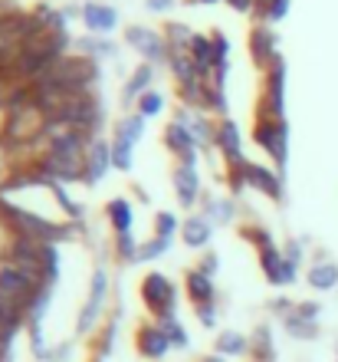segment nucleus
<instances>
[{"label": "nucleus", "instance_id": "cd10ccee", "mask_svg": "<svg viewBox=\"0 0 338 362\" xmlns=\"http://www.w3.org/2000/svg\"><path fill=\"white\" fill-rule=\"evenodd\" d=\"M250 353L256 362H272V329L266 323H260L256 333L250 336Z\"/></svg>", "mask_w": 338, "mask_h": 362}, {"label": "nucleus", "instance_id": "6e6552de", "mask_svg": "<svg viewBox=\"0 0 338 362\" xmlns=\"http://www.w3.org/2000/svg\"><path fill=\"white\" fill-rule=\"evenodd\" d=\"M260 264H263V274H266V280H270L272 286L292 284L296 274H299V264H292V260L286 257L276 244H270V247L260 250Z\"/></svg>", "mask_w": 338, "mask_h": 362}, {"label": "nucleus", "instance_id": "bb28decb", "mask_svg": "<svg viewBox=\"0 0 338 362\" xmlns=\"http://www.w3.org/2000/svg\"><path fill=\"white\" fill-rule=\"evenodd\" d=\"M214 349L220 356H243V353H250V339L243 333H236V329H224V333L217 336Z\"/></svg>", "mask_w": 338, "mask_h": 362}, {"label": "nucleus", "instance_id": "79ce46f5", "mask_svg": "<svg viewBox=\"0 0 338 362\" xmlns=\"http://www.w3.org/2000/svg\"><path fill=\"white\" fill-rule=\"evenodd\" d=\"M240 234H243V240H253L256 250H263V247H270L272 244V238H270V230L266 228H243Z\"/></svg>", "mask_w": 338, "mask_h": 362}, {"label": "nucleus", "instance_id": "f3484780", "mask_svg": "<svg viewBox=\"0 0 338 362\" xmlns=\"http://www.w3.org/2000/svg\"><path fill=\"white\" fill-rule=\"evenodd\" d=\"M184 286H188V296L194 300V306L217 303L214 280H210V276H207L200 267H194V270H188V274H184Z\"/></svg>", "mask_w": 338, "mask_h": 362}, {"label": "nucleus", "instance_id": "0eeeda50", "mask_svg": "<svg viewBox=\"0 0 338 362\" xmlns=\"http://www.w3.org/2000/svg\"><path fill=\"white\" fill-rule=\"evenodd\" d=\"M105 296H109V274H105V270L99 267V270L92 274V286H89V300H85V306L79 310V323H76V329H79V333H89V329H95V323H99V316H102Z\"/></svg>", "mask_w": 338, "mask_h": 362}, {"label": "nucleus", "instance_id": "3c124183", "mask_svg": "<svg viewBox=\"0 0 338 362\" xmlns=\"http://www.w3.org/2000/svg\"><path fill=\"white\" fill-rule=\"evenodd\" d=\"M171 7H174V0H148V10H155V13H164Z\"/></svg>", "mask_w": 338, "mask_h": 362}, {"label": "nucleus", "instance_id": "4c0bfd02", "mask_svg": "<svg viewBox=\"0 0 338 362\" xmlns=\"http://www.w3.org/2000/svg\"><path fill=\"white\" fill-rule=\"evenodd\" d=\"M161 109H164V95L155 93V89H148V93L138 99V115H145V119H151V115H158Z\"/></svg>", "mask_w": 338, "mask_h": 362}, {"label": "nucleus", "instance_id": "5701e85b", "mask_svg": "<svg viewBox=\"0 0 338 362\" xmlns=\"http://www.w3.org/2000/svg\"><path fill=\"white\" fill-rule=\"evenodd\" d=\"M105 214H109V224H112L115 234H128L132 230V204L125 198H112L105 204Z\"/></svg>", "mask_w": 338, "mask_h": 362}, {"label": "nucleus", "instance_id": "aec40b11", "mask_svg": "<svg viewBox=\"0 0 338 362\" xmlns=\"http://www.w3.org/2000/svg\"><path fill=\"white\" fill-rule=\"evenodd\" d=\"M250 57H253L260 66H270V59L276 57V33H272L266 23L253 27V33H250Z\"/></svg>", "mask_w": 338, "mask_h": 362}, {"label": "nucleus", "instance_id": "58836bf2", "mask_svg": "<svg viewBox=\"0 0 338 362\" xmlns=\"http://www.w3.org/2000/svg\"><path fill=\"white\" fill-rule=\"evenodd\" d=\"M181 230V224H178V218L171 214V211H161L158 218H155V238H174Z\"/></svg>", "mask_w": 338, "mask_h": 362}, {"label": "nucleus", "instance_id": "a19ab883", "mask_svg": "<svg viewBox=\"0 0 338 362\" xmlns=\"http://www.w3.org/2000/svg\"><path fill=\"white\" fill-rule=\"evenodd\" d=\"M79 47H83V53H85L89 59L112 53V43H105V40H79Z\"/></svg>", "mask_w": 338, "mask_h": 362}, {"label": "nucleus", "instance_id": "603ef678", "mask_svg": "<svg viewBox=\"0 0 338 362\" xmlns=\"http://www.w3.org/2000/svg\"><path fill=\"white\" fill-rule=\"evenodd\" d=\"M272 4H276V0H256V17H260V20L270 17V7H272Z\"/></svg>", "mask_w": 338, "mask_h": 362}, {"label": "nucleus", "instance_id": "a18cd8bd", "mask_svg": "<svg viewBox=\"0 0 338 362\" xmlns=\"http://www.w3.org/2000/svg\"><path fill=\"white\" fill-rule=\"evenodd\" d=\"M198 320L207 326V329H214V323H217V303H204V306H198Z\"/></svg>", "mask_w": 338, "mask_h": 362}, {"label": "nucleus", "instance_id": "9b49d317", "mask_svg": "<svg viewBox=\"0 0 338 362\" xmlns=\"http://www.w3.org/2000/svg\"><path fill=\"white\" fill-rule=\"evenodd\" d=\"M214 145L230 165L243 162V139H240V129H236L234 119H220V125L214 132Z\"/></svg>", "mask_w": 338, "mask_h": 362}, {"label": "nucleus", "instance_id": "09e8293b", "mask_svg": "<svg viewBox=\"0 0 338 362\" xmlns=\"http://www.w3.org/2000/svg\"><path fill=\"white\" fill-rule=\"evenodd\" d=\"M270 310H272V313H279V316H289V313H292V303H289V300H282V296H279V300H272V306H270Z\"/></svg>", "mask_w": 338, "mask_h": 362}, {"label": "nucleus", "instance_id": "e433bc0d", "mask_svg": "<svg viewBox=\"0 0 338 362\" xmlns=\"http://www.w3.org/2000/svg\"><path fill=\"white\" fill-rule=\"evenodd\" d=\"M210 43H214V69H230V40L220 33V30H214V37H210Z\"/></svg>", "mask_w": 338, "mask_h": 362}, {"label": "nucleus", "instance_id": "4d7b16f0", "mask_svg": "<svg viewBox=\"0 0 338 362\" xmlns=\"http://www.w3.org/2000/svg\"><path fill=\"white\" fill-rule=\"evenodd\" d=\"M92 362H105V359H102V356H95V359H92Z\"/></svg>", "mask_w": 338, "mask_h": 362}, {"label": "nucleus", "instance_id": "1a4fd4ad", "mask_svg": "<svg viewBox=\"0 0 338 362\" xmlns=\"http://www.w3.org/2000/svg\"><path fill=\"white\" fill-rule=\"evenodd\" d=\"M240 172H243V181L250 188L263 191L270 201H282V175L279 172H270L266 165H256V162H240Z\"/></svg>", "mask_w": 338, "mask_h": 362}, {"label": "nucleus", "instance_id": "8fccbe9b", "mask_svg": "<svg viewBox=\"0 0 338 362\" xmlns=\"http://www.w3.org/2000/svg\"><path fill=\"white\" fill-rule=\"evenodd\" d=\"M286 257H289L292 264H299V260H302V247H299V240H289V247H286Z\"/></svg>", "mask_w": 338, "mask_h": 362}, {"label": "nucleus", "instance_id": "ea45409f", "mask_svg": "<svg viewBox=\"0 0 338 362\" xmlns=\"http://www.w3.org/2000/svg\"><path fill=\"white\" fill-rule=\"evenodd\" d=\"M168 250H171L168 238H151L148 244H141L138 247V260H158L161 254H168Z\"/></svg>", "mask_w": 338, "mask_h": 362}, {"label": "nucleus", "instance_id": "412c9836", "mask_svg": "<svg viewBox=\"0 0 338 362\" xmlns=\"http://www.w3.org/2000/svg\"><path fill=\"white\" fill-rule=\"evenodd\" d=\"M83 20L92 33H109V30H115V23H119V13H115L112 7H105V4H85Z\"/></svg>", "mask_w": 338, "mask_h": 362}, {"label": "nucleus", "instance_id": "423d86ee", "mask_svg": "<svg viewBox=\"0 0 338 362\" xmlns=\"http://www.w3.org/2000/svg\"><path fill=\"white\" fill-rule=\"evenodd\" d=\"M47 139V152L59 155V158H69V162H85V152L92 139L85 132H76V129H59V132L43 135Z\"/></svg>", "mask_w": 338, "mask_h": 362}, {"label": "nucleus", "instance_id": "39448f33", "mask_svg": "<svg viewBox=\"0 0 338 362\" xmlns=\"http://www.w3.org/2000/svg\"><path fill=\"white\" fill-rule=\"evenodd\" d=\"M141 300L155 316H171L178 310V293L164 274H148L141 280Z\"/></svg>", "mask_w": 338, "mask_h": 362}, {"label": "nucleus", "instance_id": "7c9ffc66", "mask_svg": "<svg viewBox=\"0 0 338 362\" xmlns=\"http://www.w3.org/2000/svg\"><path fill=\"white\" fill-rule=\"evenodd\" d=\"M282 326H286V333H289L292 339H315V336H319V323L302 320V316H296V313L282 316Z\"/></svg>", "mask_w": 338, "mask_h": 362}, {"label": "nucleus", "instance_id": "72a5a7b5", "mask_svg": "<svg viewBox=\"0 0 338 362\" xmlns=\"http://www.w3.org/2000/svg\"><path fill=\"white\" fill-rule=\"evenodd\" d=\"M191 33L184 23H168V30H164V43H168V49H188L191 47Z\"/></svg>", "mask_w": 338, "mask_h": 362}, {"label": "nucleus", "instance_id": "6ab92c4d", "mask_svg": "<svg viewBox=\"0 0 338 362\" xmlns=\"http://www.w3.org/2000/svg\"><path fill=\"white\" fill-rule=\"evenodd\" d=\"M23 323H27V313H23L13 300H7V296L0 293V339H4V343H13V336L20 333Z\"/></svg>", "mask_w": 338, "mask_h": 362}, {"label": "nucleus", "instance_id": "a211bd4d", "mask_svg": "<svg viewBox=\"0 0 338 362\" xmlns=\"http://www.w3.org/2000/svg\"><path fill=\"white\" fill-rule=\"evenodd\" d=\"M174 122H181L191 135H194V145H198V148H214V132L217 129L207 122L200 112H188V109H184V112H178Z\"/></svg>", "mask_w": 338, "mask_h": 362}, {"label": "nucleus", "instance_id": "c756f323", "mask_svg": "<svg viewBox=\"0 0 338 362\" xmlns=\"http://www.w3.org/2000/svg\"><path fill=\"white\" fill-rule=\"evenodd\" d=\"M141 132H145V115H138V112L125 115V119H119V125H115V139H122V142H128V145H138Z\"/></svg>", "mask_w": 338, "mask_h": 362}, {"label": "nucleus", "instance_id": "b1692460", "mask_svg": "<svg viewBox=\"0 0 338 362\" xmlns=\"http://www.w3.org/2000/svg\"><path fill=\"white\" fill-rule=\"evenodd\" d=\"M151 79H155V69H151V63H141L132 76H128V86H125L122 99H125V103H135V99H141V95L151 89Z\"/></svg>", "mask_w": 338, "mask_h": 362}, {"label": "nucleus", "instance_id": "20e7f679", "mask_svg": "<svg viewBox=\"0 0 338 362\" xmlns=\"http://www.w3.org/2000/svg\"><path fill=\"white\" fill-rule=\"evenodd\" d=\"M43 290V284H37L30 274H23L20 267H13V264H4L0 267V293L7 296V300H13V303L27 313L30 303L37 300V293Z\"/></svg>", "mask_w": 338, "mask_h": 362}, {"label": "nucleus", "instance_id": "dca6fc26", "mask_svg": "<svg viewBox=\"0 0 338 362\" xmlns=\"http://www.w3.org/2000/svg\"><path fill=\"white\" fill-rule=\"evenodd\" d=\"M188 53H191V63H194V69H198V76L210 83V76H214V43H210V37H200V33H194V37H191Z\"/></svg>", "mask_w": 338, "mask_h": 362}, {"label": "nucleus", "instance_id": "c03bdc74", "mask_svg": "<svg viewBox=\"0 0 338 362\" xmlns=\"http://www.w3.org/2000/svg\"><path fill=\"white\" fill-rule=\"evenodd\" d=\"M292 313L302 316V320H312V323H315L322 310H319V303H296V306H292Z\"/></svg>", "mask_w": 338, "mask_h": 362}, {"label": "nucleus", "instance_id": "7ed1b4c3", "mask_svg": "<svg viewBox=\"0 0 338 362\" xmlns=\"http://www.w3.org/2000/svg\"><path fill=\"white\" fill-rule=\"evenodd\" d=\"M253 139L263 152H270V158L276 162V172L286 175V162H289V125L272 122V119H263V115H260Z\"/></svg>", "mask_w": 338, "mask_h": 362}, {"label": "nucleus", "instance_id": "37998d69", "mask_svg": "<svg viewBox=\"0 0 338 362\" xmlns=\"http://www.w3.org/2000/svg\"><path fill=\"white\" fill-rule=\"evenodd\" d=\"M112 343H115V323H109V326H105V329H102V339H99V346H95L102 359H105V356H109V353H112Z\"/></svg>", "mask_w": 338, "mask_h": 362}, {"label": "nucleus", "instance_id": "6e6d98bb", "mask_svg": "<svg viewBox=\"0 0 338 362\" xmlns=\"http://www.w3.org/2000/svg\"><path fill=\"white\" fill-rule=\"evenodd\" d=\"M194 4H217V0H194Z\"/></svg>", "mask_w": 338, "mask_h": 362}, {"label": "nucleus", "instance_id": "2eb2a0df", "mask_svg": "<svg viewBox=\"0 0 338 362\" xmlns=\"http://www.w3.org/2000/svg\"><path fill=\"white\" fill-rule=\"evenodd\" d=\"M174 191H178V201L181 208H194L200 198V178H198V168L194 165H184L181 162L174 168Z\"/></svg>", "mask_w": 338, "mask_h": 362}, {"label": "nucleus", "instance_id": "f03ea898", "mask_svg": "<svg viewBox=\"0 0 338 362\" xmlns=\"http://www.w3.org/2000/svg\"><path fill=\"white\" fill-rule=\"evenodd\" d=\"M260 115L272 122H286V59L282 53H276L266 66V99Z\"/></svg>", "mask_w": 338, "mask_h": 362}, {"label": "nucleus", "instance_id": "9d476101", "mask_svg": "<svg viewBox=\"0 0 338 362\" xmlns=\"http://www.w3.org/2000/svg\"><path fill=\"white\" fill-rule=\"evenodd\" d=\"M125 43L138 49L148 63H161V59H168V43L161 40V33H155V30H148V27H128Z\"/></svg>", "mask_w": 338, "mask_h": 362}, {"label": "nucleus", "instance_id": "de8ad7c7", "mask_svg": "<svg viewBox=\"0 0 338 362\" xmlns=\"http://www.w3.org/2000/svg\"><path fill=\"white\" fill-rule=\"evenodd\" d=\"M286 13H289V0H276V4L270 7V17H266V23H276V20H282Z\"/></svg>", "mask_w": 338, "mask_h": 362}, {"label": "nucleus", "instance_id": "393cba45", "mask_svg": "<svg viewBox=\"0 0 338 362\" xmlns=\"http://www.w3.org/2000/svg\"><path fill=\"white\" fill-rule=\"evenodd\" d=\"M312 290H335L338 286V267L329 264V260H319V264H312L309 274H306Z\"/></svg>", "mask_w": 338, "mask_h": 362}, {"label": "nucleus", "instance_id": "473e14b6", "mask_svg": "<svg viewBox=\"0 0 338 362\" xmlns=\"http://www.w3.org/2000/svg\"><path fill=\"white\" fill-rule=\"evenodd\" d=\"M132 155H135V145L122 142V139H112V168L132 172Z\"/></svg>", "mask_w": 338, "mask_h": 362}, {"label": "nucleus", "instance_id": "2f4dec72", "mask_svg": "<svg viewBox=\"0 0 338 362\" xmlns=\"http://www.w3.org/2000/svg\"><path fill=\"white\" fill-rule=\"evenodd\" d=\"M158 326H161V333L171 339V346H178V349H184L188 346V333H184V326L178 323V316L171 313V316H158Z\"/></svg>", "mask_w": 338, "mask_h": 362}, {"label": "nucleus", "instance_id": "49530a36", "mask_svg": "<svg viewBox=\"0 0 338 362\" xmlns=\"http://www.w3.org/2000/svg\"><path fill=\"white\" fill-rule=\"evenodd\" d=\"M200 270H204L207 276H214L217 270H220V257H217L214 250H207V254H204V260H200Z\"/></svg>", "mask_w": 338, "mask_h": 362}, {"label": "nucleus", "instance_id": "c9c22d12", "mask_svg": "<svg viewBox=\"0 0 338 362\" xmlns=\"http://www.w3.org/2000/svg\"><path fill=\"white\" fill-rule=\"evenodd\" d=\"M115 254H119L122 264H135L138 260V244H135L132 230L128 234H115Z\"/></svg>", "mask_w": 338, "mask_h": 362}, {"label": "nucleus", "instance_id": "c85d7f7f", "mask_svg": "<svg viewBox=\"0 0 338 362\" xmlns=\"http://www.w3.org/2000/svg\"><path fill=\"white\" fill-rule=\"evenodd\" d=\"M181 99H184V105H191V109H210V83L198 79V83L181 86Z\"/></svg>", "mask_w": 338, "mask_h": 362}, {"label": "nucleus", "instance_id": "5fc2aeb1", "mask_svg": "<svg viewBox=\"0 0 338 362\" xmlns=\"http://www.w3.org/2000/svg\"><path fill=\"white\" fill-rule=\"evenodd\" d=\"M227 356H220V353H214V356H207V359H200V362H224Z\"/></svg>", "mask_w": 338, "mask_h": 362}, {"label": "nucleus", "instance_id": "4be33fe9", "mask_svg": "<svg viewBox=\"0 0 338 362\" xmlns=\"http://www.w3.org/2000/svg\"><path fill=\"white\" fill-rule=\"evenodd\" d=\"M210 230H214V224H210L204 214H191V218L181 224V238H184L188 247H207V244H210Z\"/></svg>", "mask_w": 338, "mask_h": 362}, {"label": "nucleus", "instance_id": "864d4df0", "mask_svg": "<svg viewBox=\"0 0 338 362\" xmlns=\"http://www.w3.org/2000/svg\"><path fill=\"white\" fill-rule=\"evenodd\" d=\"M234 10H240V13H246V10H253L256 7V0H227Z\"/></svg>", "mask_w": 338, "mask_h": 362}, {"label": "nucleus", "instance_id": "4468645a", "mask_svg": "<svg viewBox=\"0 0 338 362\" xmlns=\"http://www.w3.org/2000/svg\"><path fill=\"white\" fill-rule=\"evenodd\" d=\"M85 178L89 185H95V181H102V175L112 168V145L102 142V139H92V145H89V152H85Z\"/></svg>", "mask_w": 338, "mask_h": 362}, {"label": "nucleus", "instance_id": "f8f14e48", "mask_svg": "<svg viewBox=\"0 0 338 362\" xmlns=\"http://www.w3.org/2000/svg\"><path fill=\"white\" fill-rule=\"evenodd\" d=\"M135 346H138V353L145 356V359H164V356L171 353V339L164 333H161L158 323H145L135 333Z\"/></svg>", "mask_w": 338, "mask_h": 362}, {"label": "nucleus", "instance_id": "f257e3e1", "mask_svg": "<svg viewBox=\"0 0 338 362\" xmlns=\"http://www.w3.org/2000/svg\"><path fill=\"white\" fill-rule=\"evenodd\" d=\"M0 218L7 224L17 238H30V240H40V244H56V240L66 238V228L63 224H53L49 218H40L33 211H23L17 204H4L0 201Z\"/></svg>", "mask_w": 338, "mask_h": 362}, {"label": "nucleus", "instance_id": "f704fd0d", "mask_svg": "<svg viewBox=\"0 0 338 362\" xmlns=\"http://www.w3.org/2000/svg\"><path fill=\"white\" fill-rule=\"evenodd\" d=\"M59 247L56 244H47V250H43V276H47V286H53L59 280Z\"/></svg>", "mask_w": 338, "mask_h": 362}, {"label": "nucleus", "instance_id": "ddd939ff", "mask_svg": "<svg viewBox=\"0 0 338 362\" xmlns=\"http://www.w3.org/2000/svg\"><path fill=\"white\" fill-rule=\"evenodd\" d=\"M164 145H168V152H174L184 165L198 162V145H194V135H191L181 122H171L168 129H164Z\"/></svg>", "mask_w": 338, "mask_h": 362}, {"label": "nucleus", "instance_id": "a878e982", "mask_svg": "<svg viewBox=\"0 0 338 362\" xmlns=\"http://www.w3.org/2000/svg\"><path fill=\"white\" fill-rule=\"evenodd\" d=\"M204 218L210 221V224H230V221L236 218V204L230 198H207Z\"/></svg>", "mask_w": 338, "mask_h": 362}]
</instances>
